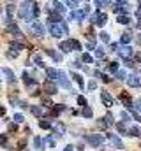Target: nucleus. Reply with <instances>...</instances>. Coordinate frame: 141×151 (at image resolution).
I'll list each match as a JSON object with an SVG mask.
<instances>
[{
	"mask_svg": "<svg viewBox=\"0 0 141 151\" xmlns=\"http://www.w3.org/2000/svg\"><path fill=\"white\" fill-rule=\"evenodd\" d=\"M48 30L53 37L60 39L67 34V25L65 23H48Z\"/></svg>",
	"mask_w": 141,
	"mask_h": 151,
	"instance_id": "1",
	"label": "nucleus"
},
{
	"mask_svg": "<svg viewBox=\"0 0 141 151\" xmlns=\"http://www.w3.org/2000/svg\"><path fill=\"white\" fill-rule=\"evenodd\" d=\"M60 49L64 53H70V51H79L81 49V42L76 39H67L64 42H60Z\"/></svg>",
	"mask_w": 141,
	"mask_h": 151,
	"instance_id": "2",
	"label": "nucleus"
},
{
	"mask_svg": "<svg viewBox=\"0 0 141 151\" xmlns=\"http://www.w3.org/2000/svg\"><path fill=\"white\" fill-rule=\"evenodd\" d=\"M32 7H34V4H32V2H25V4L21 5V9H20V16H21L25 21H32V19H34Z\"/></svg>",
	"mask_w": 141,
	"mask_h": 151,
	"instance_id": "3",
	"label": "nucleus"
},
{
	"mask_svg": "<svg viewBox=\"0 0 141 151\" xmlns=\"http://www.w3.org/2000/svg\"><path fill=\"white\" fill-rule=\"evenodd\" d=\"M85 139H86L94 148H99V146L104 142V135H101V134H88V135H85Z\"/></svg>",
	"mask_w": 141,
	"mask_h": 151,
	"instance_id": "4",
	"label": "nucleus"
},
{
	"mask_svg": "<svg viewBox=\"0 0 141 151\" xmlns=\"http://www.w3.org/2000/svg\"><path fill=\"white\" fill-rule=\"evenodd\" d=\"M90 19H92L94 25H97V27H104L106 21H108V14H106V12H95Z\"/></svg>",
	"mask_w": 141,
	"mask_h": 151,
	"instance_id": "5",
	"label": "nucleus"
},
{
	"mask_svg": "<svg viewBox=\"0 0 141 151\" xmlns=\"http://www.w3.org/2000/svg\"><path fill=\"white\" fill-rule=\"evenodd\" d=\"M88 11H90V7L86 5V7H83L81 11L78 9V11H74L72 14H70V19H76V21H83L85 19V16L88 14Z\"/></svg>",
	"mask_w": 141,
	"mask_h": 151,
	"instance_id": "6",
	"label": "nucleus"
},
{
	"mask_svg": "<svg viewBox=\"0 0 141 151\" xmlns=\"http://www.w3.org/2000/svg\"><path fill=\"white\" fill-rule=\"evenodd\" d=\"M46 74H48V79L51 81H55V79H62V77H65V72L64 70H57V69H48L46 70Z\"/></svg>",
	"mask_w": 141,
	"mask_h": 151,
	"instance_id": "7",
	"label": "nucleus"
},
{
	"mask_svg": "<svg viewBox=\"0 0 141 151\" xmlns=\"http://www.w3.org/2000/svg\"><path fill=\"white\" fill-rule=\"evenodd\" d=\"M127 84L129 86H132V88H138V86H141V74L138 72V74H132L127 77Z\"/></svg>",
	"mask_w": 141,
	"mask_h": 151,
	"instance_id": "8",
	"label": "nucleus"
},
{
	"mask_svg": "<svg viewBox=\"0 0 141 151\" xmlns=\"http://www.w3.org/2000/svg\"><path fill=\"white\" fill-rule=\"evenodd\" d=\"M48 23H62V14L49 9V14H48Z\"/></svg>",
	"mask_w": 141,
	"mask_h": 151,
	"instance_id": "9",
	"label": "nucleus"
},
{
	"mask_svg": "<svg viewBox=\"0 0 141 151\" xmlns=\"http://www.w3.org/2000/svg\"><path fill=\"white\" fill-rule=\"evenodd\" d=\"M106 135H108V139L113 142V146H115V148H118V150H122V148H124V144H122V139H120L118 135H115V134H109V132H106Z\"/></svg>",
	"mask_w": 141,
	"mask_h": 151,
	"instance_id": "10",
	"label": "nucleus"
},
{
	"mask_svg": "<svg viewBox=\"0 0 141 151\" xmlns=\"http://www.w3.org/2000/svg\"><path fill=\"white\" fill-rule=\"evenodd\" d=\"M120 102H122L127 109H131V107H132V99L129 97V93H127V91H122V93H120Z\"/></svg>",
	"mask_w": 141,
	"mask_h": 151,
	"instance_id": "11",
	"label": "nucleus"
},
{
	"mask_svg": "<svg viewBox=\"0 0 141 151\" xmlns=\"http://www.w3.org/2000/svg\"><path fill=\"white\" fill-rule=\"evenodd\" d=\"M118 53H120V56H124L125 60H129V58L132 56V47H131V46H122V47L118 49Z\"/></svg>",
	"mask_w": 141,
	"mask_h": 151,
	"instance_id": "12",
	"label": "nucleus"
},
{
	"mask_svg": "<svg viewBox=\"0 0 141 151\" xmlns=\"http://www.w3.org/2000/svg\"><path fill=\"white\" fill-rule=\"evenodd\" d=\"M32 32H34L37 37H42L44 35V27L39 21H35V23H32Z\"/></svg>",
	"mask_w": 141,
	"mask_h": 151,
	"instance_id": "13",
	"label": "nucleus"
},
{
	"mask_svg": "<svg viewBox=\"0 0 141 151\" xmlns=\"http://www.w3.org/2000/svg\"><path fill=\"white\" fill-rule=\"evenodd\" d=\"M32 114L37 116V118H41V116H44V114H48V109L46 107H42V106H37V107H32Z\"/></svg>",
	"mask_w": 141,
	"mask_h": 151,
	"instance_id": "14",
	"label": "nucleus"
},
{
	"mask_svg": "<svg viewBox=\"0 0 141 151\" xmlns=\"http://www.w3.org/2000/svg\"><path fill=\"white\" fill-rule=\"evenodd\" d=\"M115 11L116 12H127L129 11V4L127 2H116L115 4Z\"/></svg>",
	"mask_w": 141,
	"mask_h": 151,
	"instance_id": "15",
	"label": "nucleus"
},
{
	"mask_svg": "<svg viewBox=\"0 0 141 151\" xmlns=\"http://www.w3.org/2000/svg\"><path fill=\"white\" fill-rule=\"evenodd\" d=\"M101 100H102V104H104L106 107L113 106V99H111V95H109V93H106V91L101 93Z\"/></svg>",
	"mask_w": 141,
	"mask_h": 151,
	"instance_id": "16",
	"label": "nucleus"
},
{
	"mask_svg": "<svg viewBox=\"0 0 141 151\" xmlns=\"http://www.w3.org/2000/svg\"><path fill=\"white\" fill-rule=\"evenodd\" d=\"M21 77H23V81H25V84H27V86H30V88H34L35 84H37V81H34V79H32L30 76L27 74V72H23V76H21Z\"/></svg>",
	"mask_w": 141,
	"mask_h": 151,
	"instance_id": "17",
	"label": "nucleus"
},
{
	"mask_svg": "<svg viewBox=\"0 0 141 151\" xmlns=\"http://www.w3.org/2000/svg\"><path fill=\"white\" fill-rule=\"evenodd\" d=\"M39 127L44 128V130L46 128H53V119H41L39 121Z\"/></svg>",
	"mask_w": 141,
	"mask_h": 151,
	"instance_id": "18",
	"label": "nucleus"
},
{
	"mask_svg": "<svg viewBox=\"0 0 141 151\" xmlns=\"http://www.w3.org/2000/svg\"><path fill=\"white\" fill-rule=\"evenodd\" d=\"M131 40H132V35H131V34H122V37H120V44H122V46H129Z\"/></svg>",
	"mask_w": 141,
	"mask_h": 151,
	"instance_id": "19",
	"label": "nucleus"
},
{
	"mask_svg": "<svg viewBox=\"0 0 141 151\" xmlns=\"http://www.w3.org/2000/svg\"><path fill=\"white\" fill-rule=\"evenodd\" d=\"M2 72L7 76V81H9V83H14V81H16V77H14V72H12V70H9L7 67H5V69H2Z\"/></svg>",
	"mask_w": 141,
	"mask_h": 151,
	"instance_id": "20",
	"label": "nucleus"
},
{
	"mask_svg": "<svg viewBox=\"0 0 141 151\" xmlns=\"http://www.w3.org/2000/svg\"><path fill=\"white\" fill-rule=\"evenodd\" d=\"M44 90H46V93H49V95H55V93H57V86L51 84V83H46V84H44Z\"/></svg>",
	"mask_w": 141,
	"mask_h": 151,
	"instance_id": "21",
	"label": "nucleus"
},
{
	"mask_svg": "<svg viewBox=\"0 0 141 151\" xmlns=\"http://www.w3.org/2000/svg\"><path fill=\"white\" fill-rule=\"evenodd\" d=\"M127 132H129V135H132V137H140L141 135V128L140 127H131Z\"/></svg>",
	"mask_w": 141,
	"mask_h": 151,
	"instance_id": "22",
	"label": "nucleus"
},
{
	"mask_svg": "<svg viewBox=\"0 0 141 151\" xmlns=\"http://www.w3.org/2000/svg\"><path fill=\"white\" fill-rule=\"evenodd\" d=\"M70 76H72V79H74V81H76L78 84H79V88H83V86H85V81H83V77H81L79 74H76V72H72Z\"/></svg>",
	"mask_w": 141,
	"mask_h": 151,
	"instance_id": "23",
	"label": "nucleus"
},
{
	"mask_svg": "<svg viewBox=\"0 0 141 151\" xmlns=\"http://www.w3.org/2000/svg\"><path fill=\"white\" fill-rule=\"evenodd\" d=\"M53 7H55L53 11H57V12H60V14L65 11V7H64V4H62V2H53Z\"/></svg>",
	"mask_w": 141,
	"mask_h": 151,
	"instance_id": "24",
	"label": "nucleus"
},
{
	"mask_svg": "<svg viewBox=\"0 0 141 151\" xmlns=\"http://www.w3.org/2000/svg\"><path fill=\"white\" fill-rule=\"evenodd\" d=\"M7 27H9V32H12L14 35H21V32H20V28L14 25V23H7Z\"/></svg>",
	"mask_w": 141,
	"mask_h": 151,
	"instance_id": "25",
	"label": "nucleus"
},
{
	"mask_svg": "<svg viewBox=\"0 0 141 151\" xmlns=\"http://www.w3.org/2000/svg\"><path fill=\"white\" fill-rule=\"evenodd\" d=\"M46 53H48V55H49V56H51V58H53L55 62H60V60H62V56H60V55H58L57 51H53V49H48Z\"/></svg>",
	"mask_w": 141,
	"mask_h": 151,
	"instance_id": "26",
	"label": "nucleus"
},
{
	"mask_svg": "<svg viewBox=\"0 0 141 151\" xmlns=\"http://www.w3.org/2000/svg\"><path fill=\"white\" fill-rule=\"evenodd\" d=\"M64 132H65V128H64V125H62V123H57V127H55V134H57V137H60V135H64Z\"/></svg>",
	"mask_w": 141,
	"mask_h": 151,
	"instance_id": "27",
	"label": "nucleus"
},
{
	"mask_svg": "<svg viewBox=\"0 0 141 151\" xmlns=\"http://www.w3.org/2000/svg\"><path fill=\"white\" fill-rule=\"evenodd\" d=\"M81 114H83L85 118H92V116H94V111H92V107H90V106H86V107H83Z\"/></svg>",
	"mask_w": 141,
	"mask_h": 151,
	"instance_id": "28",
	"label": "nucleus"
},
{
	"mask_svg": "<svg viewBox=\"0 0 141 151\" xmlns=\"http://www.w3.org/2000/svg\"><path fill=\"white\" fill-rule=\"evenodd\" d=\"M129 21H131V18H129L127 14H124V16L120 14V16H118V23H120V25H129Z\"/></svg>",
	"mask_w": 141,
	"mask_h": 151,
	"instance_id": "29",
	"label": "nucleus"
},
{
	"mask_svg": "<svg viewBox=\"0 0 141 151\" xmlns=\"http://www.w3.org/2000/svg\"><path fill=\"white\" fill-rule=\"evenodd\" d=\"M9 46L12 47V49H23L25 46H23V42H18V40H12V42H9Z\"/></svg>",
	"mask_w": 141,
	"mask_h": 151,
	"instance_id": "30",
	"label": "nucleus"
},
{
	"mask_svg": "<svg viewBox=\"0 0 141 151\" xmlns=\"http://www.w3.org/2000/svg\"><path fill=\"white\" fill-rule=\"evenodd\" d=\"M102 119H104V125H106V127H113V125H115V123H113V116H111L109 113H108V116H106V118H102Z\"/></svg>",
	"mask_w": 141,
	"mask_h": 151,
	"instance_id": "31",
	"label": "nucleus"
},
{
	"mask_svg": "<svg viewBox=\"0 0 141 151\" xmlns=\"http://www.w3.org/2000/svg\"><path fill=\"white\" fill-rule=\"evenodd\" d=\"M65 109V106H60V104H57L55 107H53V116H57V114H60L62 111Z\"/></svg>",
	"mask_w": 141,
	"mask_h": 151,
	"instance_id": "32",
	"label": "nucleus"
},
{
	"mask_svg": "<svg viewBox=\"0 0 141 151\" xmlns=\"http://www.w3.org/2000/svg\"><path fill=\"white\" fill-rule=\"evenodd\" d=\"M81 60H83L85 63H92V62H94V60H92V56H90L88 53H83V55H81Z\"/></svg>",
	"mask_w": 141,
	"mask_h": 151,
	"instance_id": "33",
	"label": "nucleus"
},
{
	"mask_svg": "<svg viewBox=\"0 0 141 151\" xmlns=\"http://www.w3.org/2000/svg\"><path fill=\"white\" fill-rule=\"evenodd\" d=\"M115 76H116V79H120V81H122V79H127V72H125L124 69H122V70H118Z\"/></svg>",
	"mask_w": 141,
	"mask_h": 151,
	"instance_id": "34",
	"label": "nucleus"
},
{
	"mask_svg": "<svg viewBox=\"0 0 141 151\" xmlns=\"http://www.w3.org/2000/svg\"><path fill=\"white\" fill-rule=\"evenodd\" d=\"M34 144H35V148H37V150H44V148H42V139H41V137H35Z\"/></svg>",
	"mask_w": 141,
	"mask_h": 151,
	"instance_id": "35",
	"label": "nucleus"
},
{
	"mask_svg": "<svg viewBox=\"0 0 141 151\" xmlns=\"http://www.w3.org/2000/svg\"><path fill=\"white\" fill-rule=\"evenodd\" d=\"M60 84H62L64 88L70 90V83H69V79H67V77H62V79H60Z\"/></svg>",
	"mask_w": 141,
	"mask_h": 151,
	"instance_id": "36",
	"label": "nucleus"
},
{
	"mask_svg": "<svg viewBox=\"0 0 141 151\" xmlns=\"http://www.w3.org/2000/svg\"><path fill=\"white\" fill-rule=\"evenodd\" d=\"M116 128H118V132L124 135V134H127V128H125V125L124 123H116Z\"/></svg>",
	"mask_w": 141,
	"mask_h": 151,
	"instance_id": "37",
	"label": "nucleus"
},
{
	"mask_svg": "<svg viewBox=\"0 0 141 151\" xmlns=\"http://www.w3.org/2000/svg\"><path fill=\"white\" fill-rule=\"evenodd\" d=\"M95 56L97 58H104V49L102 47H95Z\"/></svg>",
	"mask_w": 141,
	"mask_h": 151,
	"instance_id": "38",
	"label": "nucleus"
},
{
	"mask_svg": "<svg viewBox=\"0 0 141 151\" xmlns=\"http://www.w3.org/2000/svg\"><path fill=\"white\" fill-rule=\"evenodd\" d=\"M109 70L116 74V72H118V63H116V62H111V63H109Z\"/></svg>",
	"mask_w": 141,
	"mask_h": 151,
	"instance_id": "39",
	"label": "nucleus"
},
{
	"mask_svg": "<svg viewBox=\"0 0 141 151\" xmlns=\"http://www.w3.org/2000/svg\"><path fill=\"white\" fill-rule=\"evenodd\" d=\"M78 104H79L81 107H86V99H85V97H78Z\"/></svg>",
	"mask_w": 141,
	"mask_h": 151,
	"instance_id": "40",
	"label": "nucleus"
},
{
	"mask_svg": "<svg viewBox=\"0 0 141 151\" xmlns=\"http://www.w3.org/2000/svg\"><path fill=\"white\" fill-rule=\"evenodd\" d=\"M23 119H25V118H23V114H14V121H16V123H23Z\"/></svg>",
	"mask_w": 141,
	"mask_h": 151,
	"instance_id": "41",
	"label": "nucleus"
},
{
	"mask_svg": "<svg viewBox=\"0 0 141 151\" xmlns=\"http://www.w3.org/2000/svg\"><path fill=\"white\" fill-rule=\"evenodd\" d=\"M39 12H41V11H39V5H37V4H34V7H32V14H34V18H37V16H39Z\"/></svg>",
	"mask_w": 141,
	"mask_h": 151,
	"instance_id": "42",
	"label": "nucleus"
},
{
	"mask_svg": "<svg viewBox=\"0 0 141 151\" xmlns=\"http://www.w3.org/2000/svg\"><path fill=\"white\" fill-rule=\"evenodd\" d=\"M120 118H122V121H124V123H125V121H129V119H131V116H129V114L125 113V111H124V113H120Z\"/></svg>",
	"mask_w": 141,
	"mask_h": 151,
	"instance_id": "43",
	"label": "nucleus"
},
{
	"mask_svg": "<svg viewBox=\"0 0 141 151\" xmlns=\"http://www.w3.org/2000/svg\"><path fill=\"white\" fill-rule=\"evenodd\" d=\"M95 88H97V83H95V81H90V83H88V90H92V91H94Z\"/></svg>",
	"mask_w": 141,
	"mask_h": 151,
	"instance_id": "44",
	"label": "nucleus"
},
{
	"mask_svg": "<svg viewBox=\"0 0 141 151\" xmlns=\"http://www.w3.org/2000/svg\"><path fill=\"white\" fill-rule=\"evenodd\" d=\"M101 39H102V42H109V35H108L106 32H102V34H101Z\"/></svg>",
	"mask_w": 141,
	"mask_h": 151,
	"instance_id": "45",
	"label": "nucleus"
},
{
	"mask_svg": "<svg viewBox=\"0 0 141 151\" xmlns=\"http://www.w3.org/2000/svg\"><path fill=\"white\" fill-rule=\"evenodd\" d=\"M7 142V134H2L0 135V144H5Z\"/></svg>",
	"mask_w": 141,
	"mask_h": 151,
	"instance_id": "46",
	"label": "nucleus"
},
{
	"mask_svg": "<svg viewBox=\"0 0 141 151\" xmlns=\"http://www.w3.org/2000/svg\"><path fill=\"white\" fill-rule=\"evenodd\" d=\"M108 4H109V2H101V0H97V2H95V5H97V7H104V5H108Z\"/></svg>",
	"mask_w": 141,
	"mask_h": 151,
	"instance_id": "47",
	"label": "nucleus"
},
{
	"mask_svg": "<svg viewBox=\"0 0 141 151\" xmlns=\"http://www.w3.org/2000/svg\"><path fill=\"white\" fill-rule=\"evenodd\" d=\"M46 142H48V146H49V148H53V146H55V141H53L51 137H48V141H46Z\"/></svg>",
	"mask_w": 141,
	"mask_h": 151,
	"instance_id": "48",
	"label": "nucleus"
},
{
	"mask_svg": "<svg viewBox=\"0 0 141 151\" xmlns=\"http://www.w3.org/2000/svg\"><path fill=\"white\" fill-rule=\"evenodd\" d=\"M65 5H69V7H76V5H79V2H65Z\"/></svg>",
	"mask_w": 141,
	"mask_h": 151,
	"instance_id": "49",
	"label": "nucleus"
},
{
	"mask_svg": "<svg viewBox=\"0 0 141 151\" xmlns=\"http://www.w3.org/2000/svg\"><path fill=\"white\" fill-rule=\"evenodd\" d=\"M16 55H18L16 51H9V53H7V56H11V58H16Z\"/></svg>",
	"mask_w": 141,
	"mask_h": 151,
	"instance_id": "50",
	"label": "nucleus"
},
{
	"mask_svg": "<svg viewBox=\"0 0 141 151\" xmlns=\"http://www.w3.org/2000/svg\"><path fill=\"white\" fill-rule=\"evenodd\" d=\"M16 128H18V127H16V123H9V130H12V132H14Z\"/></svg>",
	"mask_w": 141,
	"mask_h": 151,
	"instance_id": "51",
	"label": "nucleus"
},
{
	"mask_svg": "<svg viewBox=\"0 0 141 151\" xmlns=\"http://www.w3.org/2000/svg\"><path fill=\"white\" fill-rule=\"evenodd\" d=\"M102 81H104V83H109L111 77H108V74H102Z\"/></svg>",
	"mask_w": 141,
	"mask_h": 151,
	"instance_id": "52",
	"label": "nucleus"
},
{
	"mask_svg": "<svg viewBox=\"0 0 141 151\" xmlns=\"http://www.w3.org/2000/svg\"><path fill=\"white\" fill-rule=\"evenodd\" d=\"M125 65H127V67H134V62H131V60H125Z\"/></svg>",
	"mask_w": 141,
	"mask_h": 151,
	"instance_id": "53",
	"label": "nucleus"
},
{
	"mask_svg": "<svg viewBox=\"0 0 141 151\" xmlns=\"http://www.w3.org/2000/svg\"><path fill=\"white\" fill-rule=\"evenodd\" d=\"M136 60H138V62H141V53H136Z\"/></svg>",
	"mask_w": 141,
	"mask_h": 151,
	"instance_id": "54",
	"label": "nucleus"
},
{
	"mask_svg": "<svg viewBox=\"0 0 141 151\" xmlns=\"http://www.w3.org/2000/svg\"><path fill=\"white\" fill-rule=\"evenodd\" d=\"M64 151H74V150H72V146H65V150Z\"/></svg>",
	"mask_w": 141,
	"mask_h": 151,
	"instance_id": "55",
	"label": "nucleus"
},
{
	"mask_svg": "<svg viewBox=\"0 0 141 151\" xmlns=\"http://www.w3.org/2000/svg\"><path fill=\"white\" fill-rule=\"evenodd\" d=\"M138 104H141V99H140V100H138Z\"/></svg>",
	"mask_w": 141,
	"mask_h": 151,
	"instance_id": "56",
	"label": "nucleus"
}]
</instances>
